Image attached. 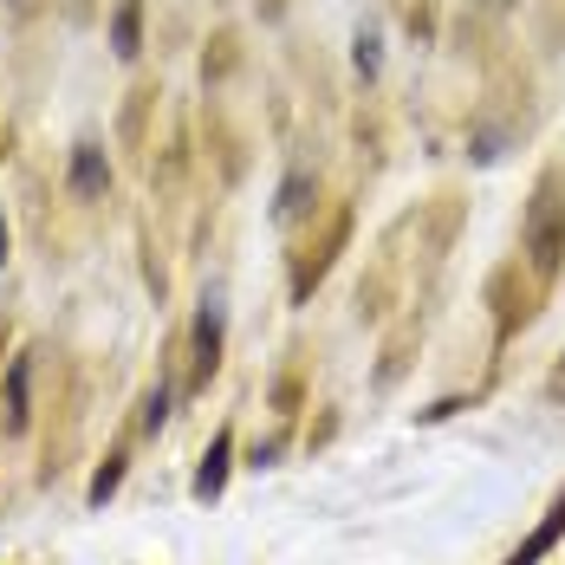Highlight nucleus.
I'll return each mask as SVG.
<instances>
[{
	"mask_svg": "<svg viewBox=\"0 0 565 565\" xmlns=\"http://www.w3.org/2000/svg\"><path fill=\"white\" fill-rule=\"evenodd\" d=\"M526 260L540 280H553L565 260V175H540L526 202Z\"/></svg>",
	"mask_w": 565,
	"mask_h": 565,
	"instance_id": "obj_1",
	"label": "nucleus"
},
{
	"mask_svg": "<svg viewBox=\"0 0 565 565\" xmlns=\"http://www.w3.org/2000/svg\"><path fill=\"white\" fill-rule=\"evenodd\" d=\"M344 234H351V215L339 209V215H332V227L319 234V247H306V254H299V267H292V292H312V280L332 267V254L344 247Z\"/></svg>",
	"mask_w": 565,
	"mask_h": 565,
	"instance_id": "obj_2",
	"label": "nucleus"
},
{
	"mask_svg": "<svg viewBox=\"0 0 565 565\" xmlns=\"http://www.w3.org/2000/svg\"><path fill=\"white\" fill-rule=\"evenodd\" d=\"M105 182H111L105 150H98V143H78V150H72V189H78L85 202H98V195H105Z\"/></svg>",
	"mask_w": 565,
	"mask_h": 565,
	"instance_id": "obj_3",
	"label": "nucleus"
},
{
	"mask_svg": "<svg viewBox=\"0 0 565 565\" xmlns=\"http://www.w3.org/2000/svg\"><path fill=\"white\" fill-rule=\"evenodd\" d=\"M559 533H565V494L553 501V508H546V520H540V526L526 533V546H520V553H513L508 565H540L546 553H553V546H559Z\"/></svg>",
	"mask_w": 565,
	"mask_h": 565,
	"instance_id": "obj_4",
	"label": "nucleus"
},
{
	"mask_svg": "<svg viewBox=\"0 0 565 565\" xmlns=\"http://www.w3.org/2000/svg\"><path fill=\"white\" fill-rule=\"evenodd\" d=\"M111 46H117V58H137V46H143V0H117Z\"/></svg>",
	"mask_w": 565,
	"mask_h": 565,
	"instance_id": "obj_5",
	"label": "nucleus"
},
{
	"mask_svg": "<svg viewBox=\"0 0 565 565\" xmlns=\"http://www.w3.org/2000/svg\"><path fill=\"white\" fill-rule=\"evenodd\" d=\"M227 455H234V429H222V436H215V449H209L202 475H195V494H202V501H215V494H222V481H227Z\"/></svg>",
	"mask_w": 565,
	"mask_h": 565,
	"instance_id": "obj_6",
	"label": "nucleus"
},
{
	"mask_svg": "<svg viewBox=\"0 0 565 565\" xmlns=\"http://www.w3.org/2000/svg\"><path fill=\"white\" fill-rule=\"evenodd\" d=\"M195 351H202V358H195V384H202V377L215 371V351H222V319H215V312H202V326H195Z\"/></svg>",
	"mask_w": 565,
	"mask_h": 565,
	"instance_id": "obj_7",
	"label": "nucleus"
},
{
	"mask_svg": "<svg viewBox=\"0 0 565 565\" xmlns=\"http://www.w3.org/2000/svg\"><path fill=\"white\" fill-rule=\"evenodd\" d=\"M234 58H241V40H234V33H215V40H209V53H202V72H209V78H227V72H234Z\"/></svg>",
	"mask_w": 565,
	"mask_h": 565,
	"instance_id": "obj_8",
	"label": "nucleus"
},
{
	"mask_svg": "<svg viewBox=\"0 0 565 565\" xmlns=\"http://www.w3.org/2000/svg\"><path fill=\"white\" fill-rule=\"evenodd\" d=\"M7 403H13V423H26V358H20L13 377H7Z\"/></svg>",
	"mask_w": 565,
	"mask_h": 565,
	"instance_id": "obj_9",
	"label": "nucleus"
},
{
	"mask_svg": "<svg viewBox=\"0 0 565 565\" xmlns=\"http://www.w3.org/2000/svg\"><path fill=\"white\" fill-rule=\"evenodd\" d=\"M403 20H409V33H436V13H429V0H403Z\"/></svg>",
	"mask_w": 565,
	"mask_h": 565,
	"instance_id": "obj_10",
	"label": "nucleus"
},
{
	"mask_svg": "<svg viewBox=\"0 0 565 565\" xmlns=\"http://www.w3.org/2000/svg\"><path fill=\"white\" fill-rule=\"evenodd\" d=\"M306 189H312L306 175H292V182H286V189H280V215H299V209H306Z\"/></svg>",
	"mask_w": 565,
	"mask_h": 565,
	"instance_id": "obj_11",
	"label": "nucleus"
},
{
	"mask_svg": "<svg viewBox=\"0 0 565 565\" xmlns=\"http://www.w3.org/2000/svg\"><path fill=\"white\" fill-rule=\"evenodd\" d=\"M117 475H124V455H111V468H105V475L92 481V501H105V494H111V488H117Z\"/></svg>",
	"mask_w": 565,
	"mask_h": 565,
	"instance_id": "obj_12",
	"label": "nucleus"
},
{
	"mask_svg": "<svg viewBox=\"0 0 565 565\" xmlns=\"http://www.w3.org/2000/svg\"><path fill=\"white\" fill-rule=\"evenodd\" d=\"M163 416H170V391H157V396H150V409H143V429H157Z\"/></svg>",
	"mask_w": 565,
	"mask_h": 565,
	"instance_id": "obj_13",
	"label": "nucleus"
},
{
	"mask_svg": "<svg viewBox=\"0 0 565 565\" xmlns=\"http://www.w3.org/2000/svg\"><path fill=\"white\" fill-rule=\"evenodd\" d=\"M358 72H377V40H371V33L358 40Z\"/></svg>",
	"mask_w": 565,
	"mask_h": 565,
	"instance_id": "obj_14",
	"label": "nucleus"
},
{
	"mask_svg": "<svg viewBox=\"0 0 565 565\" xmlns=\"http://www.w3.org/2000/svg\"><path fill=\"white\" fill-rule=\"evenodd\" d=\"M260 13H286V0H260Z\"/></svg>",
	"mask_w": 565,
	"mask_h": 565,
	"instance_id": "obj_15",
	"label": "nucleus"
},
{
	"mask_svg": "<svg viewBox=\"0 0 565 565\" xmlns=\"http://www.w3.org/2000/svg\"><path fill=\"white\" fill-rule=\"evenodd\" d=\"M0 260H7V227H0Z\"/></svg>",
	"mask_w": 565,
	"mask_h": 565,
	"instance_id": "obj_16",
	"label": "nucleus"
}]
</instances>
